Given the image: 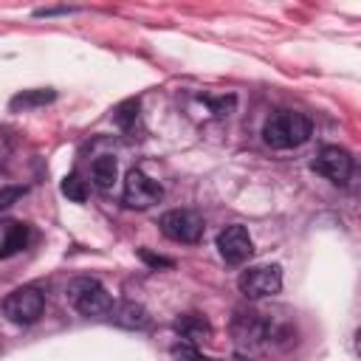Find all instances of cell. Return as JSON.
<instances>
[{
	"instance_id": "obj_1",
	"label": "cell",
	"mask_w": 361,
	"mask_h": 361,
	"mask_svg": "<svg viewBox=\"0 0 361 361\" xmlns=\"http://www.w3.org/2000/svg\"><path fill=\"white\" fill-rule=\"evenodd\" d=\"M310 118L296 110H279L262 124V141L274 149H293L310 138Z\"/></svg>"
},
{
	"instance_id": "obj_12",
	"label": "cell",
	"mask_w": 361,
	"mask_h": 361,
	"mask_svg": "<svg viewBox=\"0 0 361 361\" xmlns=\"http://www.w3.org/2000/svg\"><path fill=\"white\" fill-rule=\"evenodd\" d=\"M90 175H93V183L99 189H110L118 178V164L113 155H99L93 164H90Z\"/></svg>"
},
{
	"instance_id": "obj_4",
	"label": "cell",
	"mask_w": 361,
	"mask_h": 361,
	"mask_svg": "<svg viewBox=\"0 0 361 361\" xmlns=\"http://www.w3.org/2000/svg\"><path fill=\"white\" fill-rule=\"evenodd\" d=\"M164 197V189L158 180H152L149 175H144L141 169H130L124 178V189H121V200L130 209H149L152 203H158Z\"/></svg>"
},
{
	"instance_id": "obj_10",
	"label": "cell",
	"mask_w": 361,
	"mask_h": 361,
	"mask_svg": "<svg viewBox=\"0 0 361 361\" xmlns=\"http://www.w3.org/2000/svg\"><path fill=\"white\" fill-rule=\"evenodd\" d=\"M107 319L118 327H127V330H144L149 324V313L138 302H113Z\"/></svg>"
},
{
	"instance_id": "obj_7",
	"label": "cell",
	"mask_w": 361,
	"mask_h": 361,
	"mask_svg": "<svg viewBox=\"0 0 361 361\" xmlns=\"http://www.w3.org/2000/svg\"><path fill=\"white\" fill-rule=\"evenodd\" d=\"M313 169L324 178H330L333 183H347L350 175H353V155L344 149V147H336V144H327L319 149L316 161H313Z\"/></svg>"
},
{
	"instance_id": "obj_9",
	"label": "cell",
	"mask_w": 361,
	"mask_h": 361,
	"mask_svg": "<svg viewBox=\"0 0 361 361\" xmlns=\"http://www.w3.org/2000/svg\"><path fill=\"white\" fill-rule=\"evenodd\" d=\"M234 333H237V338L245 341V344H262V341L271 336V324H268L259 313L248 310V313H237V319H234Z\"/></svg>"
},
{
	"instance_id": "obj_5",
	"label": "cell",
	"mask_w": 361,
	"mask_h": 361,
	"mask_svg": "<svg viewBox=\"0 0 361 361\" xmlns=\"http://www.w3.org/2000/svg\"><path fill=\"white\" fill-rule=\"evenodd\" d=\"M161 231L172 240V243H197L203 237V220L200 214L189 212V209H172L164 212L158 220Z\"/></svg>"
},
{
	"instance_id": "obj_15",
	"label": "cell",
	"mask_w": 361,
	"mask_h": 361,
	"mask_svg": "<svg viewBox=\"0 0 361 361\" xmlns=\"http://www.w3.org/2000/svg\"><path fill=\"white\" fill-rule=\"evenodd\" d=\"M62 195H65L68 200L82 203V200H87V183H85L76 172H71V175L62 180Z\"/></svg>"
},
{
	"instance_id": "obj_11",
	"label": "cell",
	"mask_w": 361,
	"mask_h": 361,
	"mask_svg": "<svg viewBox=\"0 0 361 361\" xmlns=\"http://www.w3.org/2000/svg\"><path fill=\"white\" fill-rule=\"evenodd\" d=\"M175 330L186 338V344H189V341H203V338L212 336V324H209L203 316H197V313L180 316V319L175 322Z\"/></svg>"
},
{
	"instance_id": "obj_8",
	"label": "cell",
	"mask_w": 361,
	"mask_h": 361,
	"mask_svg": "<svg viewBox=\"0 0 361 361\" xmlns=\"http://www.w3.org/2000/svg\"><path fill=\"white\" fill-rule=\"evenodd\" d=\"M217 251L228 265H243L254 251V243L245 226H226L217 234Z\"/></svg>"
},
{
	"instance_id": "obj_17",
	"label": "cell",
	"mask_w": 361,
	"mask_h": 361,
	"mask_svg": "<svg viewBox=\"0 0 361 361\" xmlns=\"http://www.w3.org/2000/svg\"><path fill=\"white\" fill-rule=\"evenodd\" d=\"M172 358L175 361H209L195 344H175L172 347Z\"/></svg>"
},
{
	"instance_id": "obj_16",
	"label": "cell",
	"mask_w": 361,
	"mask_h": 361,
	"mask_svg": "<svg viewBox=\"0 0 361 361\" xmlns=\"http://www.w3.org/2000/svg\"><path fill=\"white\" fill-rule=\"evenodd\" d=\"M113 118H116V124L118 127H133L135 124V118H138V102L135 99H127V102H121L116 110H113Z\"/></svg>"
},
{
	"instance_id": "obj_14",
	"label": "cell",
	"mask_w": 361,
	"mask_h": 361,
	"mask_svg": "<svg viewBox=\"0 0 361 361\" xmlns=\"http://www.w3.org/2000/svg\"><path fill=\"white\" fill-rule=\"evenodd\" d=\"M28 245V226L23 223H8V231H6V240L0 245V257H11L17 251H23Z\"/></svg>"
},
{
	"instance_id": "obj_2",
	"label": "cell",
	"mask_w": 361,
	"mask_h": 361,
	"mask_svg": "<svg viewBox=\"0 0 361 361\" xmlns=\"http://www.w3.org/2000/svg\"><path fill=\"white\" fill-rule=\"evenodd\" d=\"M68 299L82 316H107L113 307V296L96 282V279H73L68 285Z\"/></svg>"
},
{
	"instance_id": "obj_19",
	"label": "cell",
	"mask_w": 361,
	"mask_h": 361,
	"mask_svg": "<svg viewBox=\"0 0 361 361\" xmlns=\"http://www.w3.org/2000/svg\"><path fill=\"white\" fill-rule=\"evenodd\" d=\"M141 259H144V262H149L152 268H172V259H166V257H155V254H149L147 248L141 251Z\"/></svg>"
},
{
	"instance_id": "obj_3",
	"label": "cell",
	"mask_w": 361,
	"mask_h": 361,
	"mask_svg": "<svg viewBox=\"0 0 361 361\" xmlns=\"http://www.w3.org/2000/svg\"><path fill=\"white\" fill-rule=\"evenodd\" d=\"M45 310V293L39 288H17L3 299V313L14 324H34Z\"/></svg>"
},
{
	"instance_id": "obj_13",
	"label": "cell",
	"mask_w": 361,
	"mask_h": 361,
	"mask_svg": "<svg viewBox=\"0 0 361 361\" xmlns=\"http://www.w3.org/2000/svg\"><path fill=\"white\" fill-rule=\"evenodd\" d=\"M54 99H56L54 90H23V93H17V96L8 102V107H11L14 113H20V110L42 107V104H48V102H54Z\"/></svg>"
},
{
	"instance_id": "obj_6",
	"label": "cell",
	"mask_w": 361,
	"mask_h": 361,
	"mask_svg": "<svg viewBox=\"0 0 361 361\" xmlns=\"http://www.w3.org/2000/svg\"><path fill=\"white\" fill-rule=\"evenodd\" d=\"M237 285L248 299L274 296L282 288V271H279V265H254V268H245L240 274Z\"/></svg>"
},
{
	"instance_id": "obj_18",
	"label": "cell",
	"mask_w": 361,
	"mask_h": 361,
	"mask_svg": "<svg viewBox=\"0 0 361 361\" xmlns=\"http://www.w3.org/2000/svg\"><path fill=\"white\" fill-rule=\"evenodd\" d=\"M25 195V186H0V212L11 209Z\"/></svg>"
}]
</instances>
